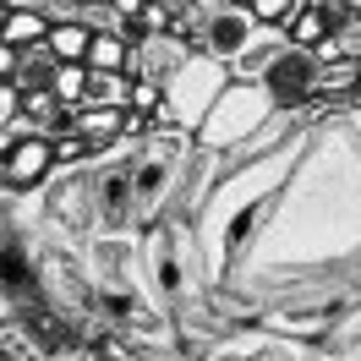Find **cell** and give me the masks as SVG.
<instances>
[{"label":"cell","instance_id":"1","mask_svg":"<svg viewBox=\"0 0 361 361\" xmlns=\"http://www.w3.org/2000/svg\"><path fill=\"white\" fill-rule=\"evenodd\" d=\"M49 170H55V137H49V132H27L23 142L11 148V159L0 164V176H6L11 192H33Z\"/></svg>","mask_w":361,"mask_h":361},{"label":"cell","instance_id":"2","mask_svg":"<svg viewBox=\"0 0 361 361\" xmlns=\"http://www.w3.org/2000/svg\"><path fill=\"white\" fill-rule=\"evenodd\" d=\"M66 126L82 142H88V154H104V148H115L121 137L132 132V110H104V104H77V110L66 115Z\"/></svg>","mask_w":361,"mask_h":361},{"label":"cell","instance_id":"3","mask_svg":"<svg viewBox=\"0 0 361 361\" xmlns=\"http://www.w3.org/2000/svg\"><path fill=\"white\" fill-rule=\"evenodd\" d=\"M132 55H137V39L126 27H93L88 39V71H132Z\"/></svg>","mask_w":361,"mask_h":361},{"label":"cell","instance_id":"4","mask_svg":"<svg viewBox=\"0 0 361 361\" xmlns=\"http://www.w3.org/2000/svg\"><path fill=\"white\" fill-rule=\"evenodd\" d=\"M285 33V44L290 49H317L329 33H334V17H329V6H317V0H301L290 11V23L279 27Z\"/></svg>","mask_w":361,"mask_h":361},{"label":"cell","instance_id":"5","mask_svg":"<svg viewBox=\"0 0 361 361\" xmlns=\"http://www.w3.org/2000/svg\"><path fill=\"white\" fill-rule=\"evenodd\" d=\"M88 39H93L88 17H66V23H49L44 49L55 55V61H88Z\"/></svg>","mask_w":361,"mask_h":361},{"label":"cell","instance_id":"6","mask_svg":"<svg viewBox=\"0 0 361 361\" xmlns=\"http://www.w3.org/2000/svg\"><path fill=\"white\" fill-rule=\"evenodd\" d=\"M132 71H88V99L82 104H104V110H132Z\"/></svg>","mask_w":361,"mask_h":361},{"label":"cell","instance_id":"7","mask_svg":"<svg viewBox=\"0 0 361 361\" xmlns=\"http://www.w3.org/2000/svg\"><path fill=\"white\" fill-rule=\"evenodd\" d=\"M44 33H49V17H44V11H33V6H11V11H6V27H0V39L17 44V49L44 44Z\"/></svg>","mask_w":361,"mask_h":361},{"label":"cell","instance_id":"8","mask_svg":"<svg viewBox=\"0 0 361 361\" xmlns=\"http://www.w3.org/2000/svg\"><path fill=\"white\" fill-rule=\"evenodd\" d=\"M49 93H55L66 110H77V104L88 99V66H82V61H55V71H49Z\"/></svg>","mask_w":361,"mask_h":361},{"label":"cell","instance_id":"9","mask_svg":"<svg viewBox=\"0 0 361 361\" xmlns=\"http://www.w3.org/2000/svg\"><path fill=\"white\" fill-rule=\"evenodd\" d=\"M295 6H301V0H252V6H247V17H252L257 27H274V33H279V27L290 23V11H295Z\"/></svg>","mask_w":361,"mask_h":361},{"label":"cell","instance_id":"10","mask_svg":"<svg viewBox=\"0 0 361 361\" xmlns=\"http://www.w3.org/2000/svg\"><path fill=\"white\" fill-rule=\"evenodd\" d=\"M17 115H23V88H17V82H0V132H6Z\"/></svg>","mask_w":361,"mask_h":361},{"label":"cell","instance_id":"11","mask_svg":"<svg viewBox=\"0 0 361 361\" xmlns=\"http://www.w3.org/2000/svg\"><path fill=\"white\" fill-rule=\"evenodd\" d=\"M17 71H23V49L0 39V82H17Z\"/></svg>","mask_w":361,"mask_h":361},{"label":"cell","instance_id":"12","mask_svg":"<svg viewBox=\"0 0 361 361\" xmlns=\"http://www.w3.org/2000/svg\"><path fill=\"white\" fill-rule=\"evenodd\" d=\"M230 6H241V11H247V6H252V0H230Z\"/></svg>","mask_w":361,"mask_h":361},{"label":"cell","instance_id":"13","mask_svg":"<svg viewBox=\"0 0 361 361\" xmlns=\"http://www.w3.org/2000/svg\"><path fill=\"white\" fill-rule=\"evenodd\" d=\"M0 27H6V11H0Z\"/></svg>","mask_w":361,"mask_h":361},{"label":"cell","instance_id":"14","mask_svg":"<svg viewBox=\"0 0 361 361\" xmlns=\"http://www.w3.org/2000/svg\"><path fill=\"white\" fill-rule=\"evenodd\" d=\"M317 6H329V0H317Z\"/></svg>","mask_w":361,"mask_h":361}]
</instances>
